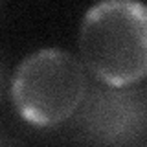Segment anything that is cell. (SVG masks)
<instances>
[{
  "label": "cell",
  "mask_w": 147,
  "mask_h": 147,
  "mask_svg": "<svg viewBox=\"0 0 147 147\" xmlns=\"http://www.w3.org/2000/svg\"><path fill=\"white\" fill-rule=\"evenodd\" d=\"M79 61L101 85H138L147 72V9L134 0H105L79 26Z\"/></svg>",
  "instance_id": "6da1fadb"
},
{
  "label": "cell",
  "mask_w": 147,
  "mask_h": 147,
  "mask_svg": "<svg viewBox=\"0 0 147 147\" xmlns=\"http://www.w3.org/2000/svg\"><path fill=\"white\" fill-rule=\"evenodd\" d=\"M88 85L79 57L50 46L35 50L18 63L9 81V96L26 123L55 127L74 116Z\"/></svg>",
  "instance_id": "7a4b0ae2"
},
{
  "label": "cell",
  "mask_w": 147,
  "mask_h": 147,
  "mask_svg": "<svg viewBox=\"0 0 147 147\" xmlns=\"http://www.w3.org/2000/svg\"><path fill=\"white\" fill-rule=\"evenodd\" d=\"M147 99L142 86H109L98 83L86 88L74 112L76 138L88 147H129L145 132Z\"/></svg>",
  "instance_id": "3957f363"
},
{
  "label": "cell",
  "mask_w": 147,
  "mask_h": 147,
  "mask_svg": "<svg viewBox=\"0 0 147 147\" xmlns=\"http://www.w3.org/2000/svg\"><path fill=\"white\" fill-rule=\"evenodd\" d=\"M0 147H26V145L22 144L20 140H17L15 136L0 131Z\"/></svg>",
  "instance_id": "277c9868"
},
{
  "label": "cell",
  "mask_w": 147,
  "mask_h": 147,
  "mask_svg": "<svg viewBox=\"0 0 147 147\" xmlns=\"http://www.w3.org/2000/svg\"><path fill=\"white\" fill-rule=\"evenodd\" d=\"M6 85H7V70H6V63L0 55V103H2L4 92H6Z\"/></svg>",
  "instance_id": "5b68a950"
}]
</instances>
